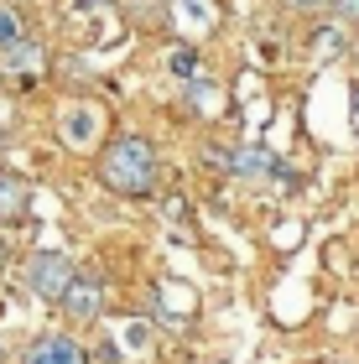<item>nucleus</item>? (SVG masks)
I'll use <instances>...</instances> for the list:
<instances>
[{"mask_svg": "<svg viewBox=\"0 0 359 364\" xmlns=\"http://www.w3.org/2000/svg\"><path fill=\"white\" fill-rule=\"evenodd\" d=\"M156 146L136 136V130H120V136L105 141L100 151V182L115 198H151L156 193Z\"/></svg>", "mask_w": 359, "mask_h": 364, "instance_id": "f257e3e1", "label": "nucleus"}, {"mask_svg": "<svg viewBox=\"0 0 359 364\" xmlns=\"http://www.w3.org/2000/svg\"><path fill=\"white\" fill-rule=\"evenodd\" d=\"M21 281H26L31 296H42V302L58 307L63 296H68V287L78 281V266H73V255H63V250H31L26 266H21Z\"/></svg>", "mask_w": 359, "mask_h": 364, "instance_id": "f03ea898", "label": "nucleus"}, {"mask_svg": "<svg viewBox=\"0 0 359 364\" xmlns=\"http://www.w3.org/2000/svg\"><path fill=\"white\" fill-rule=\"evenodd\" d=\"M58 136L68 151H100L105 146V109L78 99V105H63L58 109Z\"/></svg>", "mask_w": 359, "mask_h": 364, "instance_id": "7ed1b4c3", "label": "nucleus"}, {"mask_svg": "<svg viewBox=\"0 0 359 364\" xmlns=\"http://www.w3.org/2000/svg\"><path fill=\"white\" fill-rule=\"evenodd\" d=\"M68 26L84 31L89 42H115L120 26H130V16H120V0H78L68 11Z\"/></svg>", "mask_w": 359, "mask_h": 364, "instance_id": "20e7f679", "label": "nucleus"}, {"mask_svg": "<svg viewBox=\"0 0 359 364\" xmlns=\"http://www.w3.org/2000/svg\"><path fill=\"white\" fill-rule=\"evenodd\" d=\"M0 78H6V84H16V89L42 84V78H47V47L31 42V37L11 42L6 53H0Z\"/></svg>", "mask_w": 359, "mask_h": 364, "instance_id": "39448f33", "label": "nucleus"}, {"mask_svg": "<svg viewBox=\"0 0 359 364\" xmlns=\"http://www.w3.org/2000/svg\"><path fill=\"white\" fill-rule=\"evenodd\" d=\"M21 364H89V349L68 333H37L21 349Z\"/></svg>", "mask_w": 359, "mask_h": 364, "instance_id": "423d86ee", "label": "nucleus"}, {"mask_svg": "<svg viewBox=\"0 0 359 364\" xmlns=\"http://www.w3.org/2000/svg\"><path fill=\"white\" fill-rule=\"evenodd\" d=\"M156 318L172 328H188L198 318V291L183 287V281H156Z\"/></svg>", "mask_w": 359, "mask_h": 364, "instance_id": "0eeeda50", "label": "nucleus"}, {"mask_svg": "<svg viewBox=\"0 0 359 364\" xmlns=\"http://www.w3.org/2000/svg\"><path fill=\"white\" fill-rule=\"evenodd\" d=\"M58 307H63V318H73V323H94V318H100V307H105V281L78 271V281L68 287V296H63Z\"/></svg>", "mask_w": 359, "mask_h": 364, "instance_id": "6e6552de", "label": "nucleus"}, {"mask_svg": "<svg viewBox=\"0 0 359 364\" xmlns=\"http://www.w3.org/2000/svg\"><path fill=\"white\" fill-rule=\"evenodd\" d=\"M31 213V182L21 172L0 167V224H21Z\"/></svg>", "mask_w": 359, "mask_h": 364, "instance_id": "1a4fd4ad", "label": "nucleus"}, {"mask_svg": "<svg viewBox=\"0 0 359 364\" xmlns=\"http://www.w3.org/2000/svg\"><path fill=\"white\" fill-rule=\"evenodd\" d=\"M214 6H208V0H172V26L183 31H193V37H208V31H214Z\"/></svg>", "mask_w": 359, "mask_h": 364, "instance_id": "9d476101", "label": "nucleus"}, {"mask_svg": "<svg viewBox=\"0 0 359 364\" xmlns=\"http://www.w3.org/2000/svg\"><path fill=\"white\" fill-rule=\"evenodd\" d=\"M183 105L198 114V120H219L224 114V89L208 84V78H188L183 84Z\"/></svg>", "mask_w": 359, "mask_h": 364, "instance_id": "9b49d317", "label": "nucleus"}, {"mask_svg": "<svg viewBox=\"0 0 359 364\" xmlns=\"http://www.w3.org/2000/svg\"><path fill=\"white\" fill-rule=\"evenodd\" d=\"M125 16L130 26H146V31L172 26V0H125Z\"/></svg>", "mask_w": 359, "mask_h": 364, "instance_id": "f8f14e48", "label": "nucleus"}, {"mask_svg": "<svg viewBox=\"0 0 359 364\" xmlns=\"http://www.w3.org/2000/svg\"><path fill=\"white\" fill-rule=\"evenodd\" d=\"M271 167H276V156L266 151V146H240L235 151V177H260Z\"/></svg>", "mask_w": 359, "mask_h": 364, "instance_id": "ddd939ff", "label": "nucleus"}, {"mask_svg": "<svg viewBox=\"0 0 359 364\" xmlns=\"http://www.w3.org/2000/svg\"><path fill=\"white\" fill-rule=\"evenodd\" d=\"M167 73L183 78V84H188V78H198V42H177L167 53Z\"/></svg>", "mask_w": 359, "mask_h": 364, "instance_id": "4468645a", "label": "nucleus"}, {"mask_svg": "<svg viewBox=\"0 0 359 364\" xmlns=\"http://www.w3.org/2000/svg\"><path fill=\"white\" fill-rule=\"evenodd\" d=\"M26 37V16H21V6L16 0H0V53H6L11 42H21Z\"/></svg>", "mask_w": 359, "mask_h": 364, "instance_id": "2eb2a0df", "label": "nucleus"}, {"mask_svg": "<svg viewBox=\"0 0 359 364\" xmlns=\"http://www.w3.org/2000/svg\"><path fill=\"white\" fill-rule=\"evenodd\" d=\"M333 16L344 26H359V0H333Z\"/></svg>", "mask_w": 359, "mask_h": 364, "instance_id": "dca6fc26", "label": "nucleus"}, {"mask_svg": "<svg viewBox=\"0 0 359 364\" xmlns=\"http://www.w3.org/2000/svg\"><path fill=\"white\" fill-rule=\"evenodd\" d=\"M291 11H302V16H318V11H333V0H286Z\"/></svg>", "mask_w": 359, "mask_h": 364, "instance_id": "f3484780", "label": "nucleus"}, {"mask_svg": "<svg viewBox=\"0 0 359 364\" xmlns=\"http://www.w3.org/2000/svg\"><path fill=\"white\" fill-rule=\"evenodd\" d=\"M16 6H31V0H16Z\"/></svg>", "mask_w": 359, "mask_h": 364, "instance_id": "a211bd4d", "label": "nucleus"}, {"mask_svg": "<svg viewBox=\"0 0 359 364\" xmlns=\"http://www.w3.org/2000/svg\"><path fill=\"white\" fill-rule=\"evenodd\" d=\"M0 354H6V343H0Z\"/></svg>", "mask_w": 359, "mask_h": 364, "instance_id": "6ab92c4d", "label": "nucleus"}]
</instances>
